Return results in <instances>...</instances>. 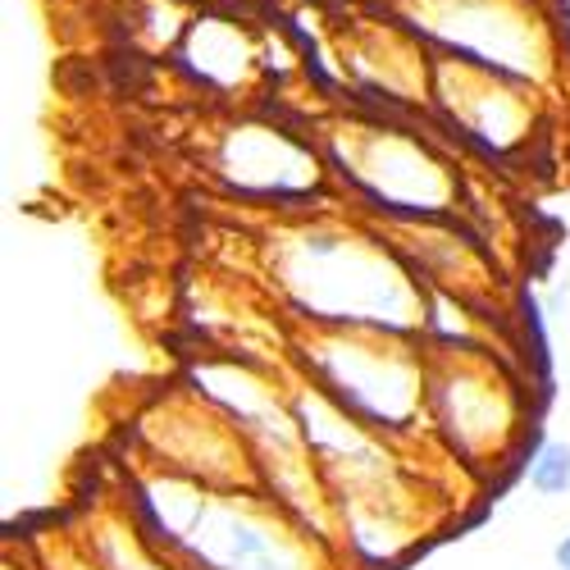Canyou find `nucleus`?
<instances>
[{
  "label": "nucleus",
  "instance_id": "f257e3e1",
  "mask_svg": "<svg viewBox=\"0 0 570 570\" xmlns=\"http://www.w3.org/2000/svg\"><path fill=\"white\" fill-rule=\"evenodd\" d=\"M415 32L434 41L439 56L498 69L530 87L557 56V23L534 10V0H424Z\"/></svg>",
  "mask_w": 570,
  "mask_h": 570
},
{
  "label": "nucleus",
  "instance_id": "423d86ee",
  "mask_svg": "<svg viewBox=\"0 0 570 570\" xmlns=\"http://www.w3.org/2000/svg\"><path fill=\"white\" fill-rule=\"evenodd\" d=\"M552 23H557V37H561V51H570V0H557L552 6Z\"/></svg>",
  "mask_w": 570,
  "mask_h": 570
},
{
  "label": "nucleus",
  "instance_id": "20e7f679",
  "mask_svg": "<svg viewBox=\"0 0 570 570\" xmlns=\"http://www.w3.org/2000/svg\"><path fill=\"white\" fill-rule=\"evenodd\" d=\"M187 60L206 82H224L219 69H228V82L243 78L256 65V46L247 28H237L233 19H197L187 32Z\"/></svg>",
  "mask_w": 570,
  "mask_h": 570
},
{
  "label": "nucleus",
  "instance_id": "f03ea898",
  "mask_svg": "<svg viewBox=\"0 0 570 570\" xmlns=\"http://www.w3.org/2000/svg\"><path fill=\"white\" fill-rule=\"evenodd\" d=\"M352 132H356L352 165H389V174L365 183L379 202H393L402 210H443L452 183L415 137H402L397 128H352Z\"/></svg>",
  "mask_w": 570,
  "mask_h": 570
},
{
  "label": "nucleus",
  "instance_id": "0eeeda50",
  "mask_svg": "<svg viewBox=\"0 0 570 570\" xmlns=\"http://www.w3.org/2000/svg\"><path fill=\"white\" fill-rule=\"evenodd\" d=\"M552 566H557V570H570V530L557 539V548H552Z\"/></svg>",
  "mask_w": 570,
  "mask_h": 570
},
{
  "label": "nucleus",
  "instance_id": "39448f33",
  "mask_svg": "<svg viewBox=\"0 0 570 570\" xmlns=\"http://www.w3.org/2000/svg\"><path fill=\"white\" fill-rule=\"evenodd\" d=\"M525 484L539 498H566L570 493V443L566 439H539L525 461Z\"/></svg>",
  "mask_w": 570,
  "mask_h": 570
},
{
  "label": "nucleus",
  "instance_id": "7ed1b4c3",
  "mask_svg": "<svg viewBox=\"0 0 570 570\" xmlns=\"http://www.w3.org/2000/svg\"><path fill=\"white\" fill-rule=\"evenodd\" d=\"M224 174L256 193H288V187H306L315 183V156H306L297 141L283 128H233L224 137V156H219Z\"/></svg>",
  "mask_w": 570,
  "mask_h": 570
}]
</instances>
